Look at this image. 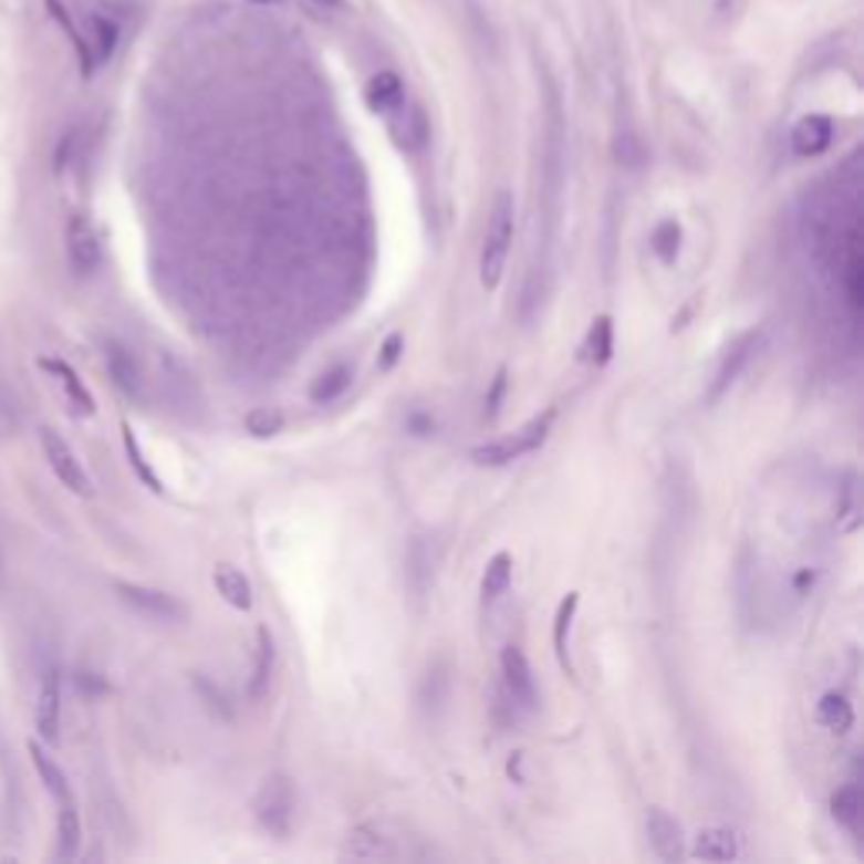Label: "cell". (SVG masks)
<instances>
[{
    "label": "cell",
    "mask_w": 864,
    "mask_h": 864,
    "mask_svg": "<svg viewBox=\"0 0 864 864\" xmlns=\"http://www.w3.org/2000/svg\"><path fill=\"white\" fill-rule=\"evenodd\" d=\"M554 416H558V413L548 409L544 416L530 419L520 433L473 449V459L480 462V467H507V462H513V459H520V456H527V452H534L538 446H544V439H548V433H551V426H554Z\"/></svg>",
    "instance_id": "obj_2"
},
{
    "label": "cell",
    "mask_w": 864,
    "mask_h": 864,
    "mask_svg": "<svg viewBox=\"0 0 864 864\" xmlns=\"http://www.w3.org/2000/svg\"><path fill=\"white\" fill-rule=\"evenodd\" d=\"M257 821L268 827L271 834H288L291 831V811H294V793L284 777H268L257 793Z\"/></svg>",
    "instance_id": "obj_5"
},
{
    "label": "cell",
    "mask_w": 864,
    "mask_h": 864,
    "mask_svg": "<svg viewBox=\"0 0 864 864\" xmlns=\"http://www.w3.org/2000/svg\"><path fill=\"white\" fill-rule=\"evenodd\" d=\"M38 365L58 382V388L64 392V398H69L72 416H79V419H92V416H95V398H92V392L85 388V382L79 378V372H75L69 362H61V358H38Z\"/></svg>",
    "instance_id": "obj_10"
},
{
    "label": "cell",
    "mask_w": 864,
    "mask_h": 864,
    "mask_svg": "<svg viewBox=\"0 0 864 864\" xmlns=\"http://www.w3.org/2000/svg\"><path fill=\"white\" fill-rule=\"evenodd\" d=\"M271 666H274V638L268 628L257 632V666H253V683H250V696L260 699L263 689L271 683Z\"/></svg>",
    "instance_id": "obj_24"
},
{
    "label": "cell",
    "mask_w": 864,
    "mask_h": 864,
    "mask_svg": "<svg viewBox=\"0 0 864 864\" xmlns=\"http://www.w3.org/2000/svg\"><path fill=\"white\" fill-rule=\"evenodd\" d=\"M214 584H217L220 597L230 608H237V612H250L253 608V587H250L247 574L237 571L233 564H217L214 568Z\"/></svg>",
    "instance_id": "obj_15"
},
{
    "label": "cell",
    "mask_w": 864,
    "mask_h": 864,
    "mask_svg": "<svg viewBox=\"0 0 864 864\" xmlns=\"http://www.w3.org/2000/svg\"><path fill=\"white\" fill-rule=\"evenodd\" d=\"M818 722L827 729V733L844 737L854 726V706L847 702L844 693H824L821 702H818Z\"/></svg>",
    "instance_id": "obj_18"
},
{
    "label": "cell",
    "mask_w": 864,
    "mask_h": 864,
    "mask_svg": "<svg viewBox=\"0 0 864 864\" xmlns=\"http://www.w3.org/2000/svg\"><path fill=\"white\" fill-rule=\"evenodd\" d=\"M831 808H834V821H837V824H844L847 831H854V827L861 824V811H864V801H861V787H857V783H847V787H841V790L834 793Z\"/></svg>",
    "instance_id": "obj_26"
},
{
    "label": "cell",
    "mask_w": 864,
    "mask_h": 864,
    "mask_svg": "<svg viewBox=\"0 0 864 864\" xmlns=\"http://www.w3.org/2000/svg\"><path fill=\"white\" fill-rule=\"evenodd\" d=\"M503 392H507V372L500 368L497 378H493V388H490V395H487V416H490V419H497V413H500Z\"/></svg>",
    "instance_id": "obj_30"
},
{
    "label": "cell",
    "mask_w": 864,
    "mask_h": 864,
    "mask_svg": "<svg viewBox=\"0 0 864 864\" xmlns=\"http://www.w3.org/2000/svg\"><path fill=\"white\" fill-rule=\"evenodd\" d=\"M510 577H513V561H510V554H503V551L493 554L490 564H487V571H483V581H480V594H483L487 605H493L497 597L507 594Z\"/></svg>",
    "instance_id": "obj_21"
},
{
    "label": "cell",
    "mask_w": 864,
    "mask_h": 864,
    "mask_svg": "<svg viewBox=\"0 0 864 864\" xmlns=\"http://www.w3.org/2000/svg\"><path fill=\"white\" fill-rule=\"evenodd\" d=\"M115 591H118V597L125 605H132L136 612H143V615H149L156 622H179L186 615V608L166 591H156V587H146V584H132V581H115Z\"/></svg>",
    "instance_id": "obj_6"
},
{
    "label": "cell",
    "mask_w": 864,
    "mask_h": 864,
    "mask_svg": "<svg viewBox=\"0 0 864 864\" xmlns=\"http://www.w3.org/2000/svg\"><path fill=\"white\" fill-rule=\"evenodd\" d=\"M612 352H615V327H612V318L602 314V318H594V324L587 331V339L581 345V358L591 362L594 368H602L612 362Z\"/></svg>",
    "instance_id": "obj_17"
},
{
    "label": "cell",
    "mask_w": 864,
    "mask_h": 864,
    "mask_svg": "<svg viewBox=\"0 0 864 864\" xmlns=\"http://www.w3.org/2000/svg\"><path fill=\"white\" fill-rule=\"evenodd\" d=\"M64 240H69V260H72V271L79 278H89L98 271L102 263V240H98V230L92 227L89 217H72L69 223V233H64Z\"/></svg>",
    "instance_id": "obj_7"
},
{
    "label": "cell",
    "mask_w": 864,
    "mask_h": 864,
    "mask_svg": "<svg viewBox=\"0 0 864 864\" xmlns=\"http://www.w3.org/2000/svg\"><path fill=\"white\" fill-rule=\"evenodd\" d=\"M122 443H125V456H128V467L136 470V477L153 490V493H163V483H159V477H156V470L149 467V459L143 456V446H139V439H136V433H132V426L128 423H122Z\"/></svg>",
    "instance_id": "obj_23"
},
{
    "label": "cell",
    "mask_w": 864,
    "mask_h": 864,
    "mask_svg": "<svg viewBox=\"0 0 864 864\" xmlns=\"http://www.w3.org/2000/svg\"><path fill=\"white\" fill-rule=\"evenodd\" d=\"M834 139V125L827 115H804L790 132V146L797 156H821Z\"/></svg>",
    "instance_id": "obj_12"
},
{
    "label": "cell",
    "mask_w": 864,
    "mask_h": 864,
    "mask_svg": "<svg viewBox=\"0 0 864 864\" xmlns=\"http://www.w3.org/2000/svg\"><path fill=\"white\" fill-rule=\"evenodd\" d=\"M28 753H31V760H34V770H38V777H41V783L48 787V793L54 797V801L61 804V801H72V787H69V777H64V770L54 763V757L38 743V740H31L28 743Z\"/></svg>",
    "instance_id": "obj_16"
},
{
    "label": "cell",
    "mask_w": 864,
    "mask_h": 864,
    "mask_svg": "<svg viewBox=\"0 0 864 864\" xmlns=\"http://www.w3.org/2000/svg\"><path fill=\"white\" fill-rule=\"evenodd\" d=\"M321 4H331V8H339V0H321Z\"/></svg>",
    "instance_id": "obj_33"
},
{
    "label": "cell",
    "mask_w": 864,
    "mask_h": 864,
    "mask_svg": "<svg viewBox=\"0 0 864 864\" xmlns=\"http://www.w3.org/2000/svg\"><path fill=\"white\" fill-rule=\"evenodd\" d=\"M365 98H368V108H372V112H395V108H403L406 89H403V82H398L395 72H382V75H375V79L368 82Z\"/></svg>",
    "instance_id": "obj_19"
},
{
    "label": "cell",
    "mask_w": 864,
    "mask_h": 864,
    "mask_svg": "<svg viewBox=\"0 0 864 864\" xmlns=\"http://www.w3.org/2000/svg\"><path fill=\"white\" fill-rule=\"evenodd\" d=\"M34 729L41 743H58L61 740V676L58 669H48L38 689V702H34Z\"/></svg>",
    "instance_id": "obj_9"
},
{
    "label": "cell",
    "mask_w": 864,
    "mask_h": 864,
    "mask_svg": "<svg viewBox=\"0 0 864 864\" xmlns=\"http://www.w3.org/2000/svg\"><path fill=\"white\" fill-rule=\"evenodd\" d=\"M683 250V227L676 220H662L655 230H652V253L662 260V263H676Z\"/></svg>",
    "instance_id": "obj_27"
},
{
    "label": "cell",
    "mask_w": 864,
    "mask_h": 864,
    "mask_svg": "<svg viewBox=\"0 0 864 864\" xmlns=\"http://www.w3.org/2000/svg\"><path fill=\"white\" fill-rule=\"evenodd\" d=\"M348 385H352V368H348V365H339V368L324 372V375L311 385V398H314L318 406H327V403H335V398H342Z\"/></svg>",
    "instance_id": "obj_25"
},
{
    "label": "cell",
    "mask_w": 864,
    "mask_h": 864,
    "mask_svg": "<svg viewBox=\"0 0 864 864\" xmlns=\"http://www.w3.org/2000/svg\"><path fill=\"white\" fill-rule=\"evenodd\" d=\"M82 847V821H79V811H75V801H61V811H58V857H75Z\"/></svg>",
    "instance_id": "obj_20"
},
{
    "label": "cell",
    "mask_w": 864,
    "mask_h": 864,
    "mask_svg": "<svg viewBox=\"0 0 864 864\" xmlns=\"http://www.w3.org/2000/svg\"><path fill=\"white\" fill-rule=\"evenodd\" d=\"M243 426H247L250 436L268 439V436H278V433L284 429V416H281L278 409H250L247 419H243Z\"/></svg>",
    "instance_id": "obj_28"
},
{
    "label": "cell",
    "mask_w": 864,
    "mask_h": 864,
    "mask_svg": "<svg viewBox=\"0 0 864 864\" xmlns=\"http://www.w3.org/2000/svg\"><path fill=\"white\" fill-rule=\"evenodd\" d=\"M645 831H648V844L662 861H683L686 857V837H683V824L666 811V808H648L645 814Z\"/></svg>",
    "instance_id": "obj_8"
},
{
    "label": "cell",
    "mask_w": 864,
    "mask_h": 864,
    "mask_svg": "<svg viewBox=\"0 0 864 864\" xmlns=\"http://www.w3.org/2000/svg\"><path fill=\"white\" fill-rule=\"evenodd\" d=\"M105 365H108L112 382H115L125 395L136 398V395L143 392V372H139L136 358H132V352H128L125 345L105 342Z\"/></svg>",
    "instance_id": "obj_13"
},
{
    "label": "cell",
    "mask_w": 864,
    "mask_h": 864,
    "mask_svg": "<svg viewBox=\"0 0 864 864\" xmlns=\"http://www.w3.org/2000/svg\"><path fill=\"white\" fill-rule=\"evenodd\" d=\"M403 348H406V339L398 335V331H392V335L385 339L382 345V355H378V368H392L398 358H403Z\"/></svg>",
    "instance_id": "obj_29"
},
{
    "label": "cell",
    "mask_w": 864,
    "mask_h": 864,
    "mask_svg": "<svg viewBox=\"0 0 864 864\" xmlns=\"http://www.w3.org/2000/svg\"><path fill=\"white\" fill-rule=\"evenodd\" d=\"M760 339H763V331L753 327V331H747V335H743L733 348L726 352V358L719 362V372H716V378H712V385H709V403H719L722 392L740 378V372H743V365L753 358Z\"/></svg>",
    "instance_id": "obj_11"
},
{
    "label": "cell",
    "mask_w": 864,
    "mask_h": 864,
    "mask_svg": "<svg viewBox=\"0 0 864 864\" xmlns=\"http://www.w3.org/2000/svg\"><path fill=\"white\" fill-rule=\"evenodd\" d=\"M581 605V594L571 591L564 602L558 605V615H554V652L561 658V666L571 673V655H568V635H571V625H574V612Z\"/></svg>",
    "instance_id": "obj_22"
},
{
    "label": "cell",
    "mask_w": 864,
    "mask_h": 864,
    "mask_svg": "<svg viewBox=\"0 0 864 864\" xmlns=\"http://www.w3.org/2000/svg\"><path fill=\"white\" fill-rule=\"evenodd\" d=\"M41 449H44V459L51 473L61 480V487H69L75 497H92L95 487L82 467V459L75 456V449L69 446V439H61V433L54 426H41Z\"/></svg>",
    "instance_id": "obj_3"
},
{
    "label": "cell",
    "mask_w": 864,
    "mask_h": 864,
    "mask_svg": "<svg viewBox=\"0 0 864 864\" xmlns=\"http://www.w3.org/2000/svg\"><path fill=\"white\" fill-rule=\"evenodd\" d=\"M513 243V196L497 192L487 237H483V253H480V281L487 291H497L507 271V253Z\"/></svg>",
    "instance_id": "obj_1"
},
{
    "label": "cell",
    "mask_w": 864,
    "mask_h": 864,
    "mask_svg": "<svg viewBox=\"0 0 864 864\" xmlns=\"http://www.w3.org/2000/svg\"><path fill=\"white\" fill-rule=\"evenodd\" d=\"M253 4H278V0H253Z\"/></svg>",
    "instance_id": "obj_32"
},
{
    "label": "cell",
    "mask_w": 864,
    "mask_h": 864,
    "mask_svg": "<svg viewBox=\"0 0 864 864\" xmlns=\"http://www.w3.org/2000/svg\"><path fill=\"white\" fill-rule=\"evenodd\" d=\"M693 857H699V861H737L740 857V837L729 827H702L696 834Z\"/></svg>",
    "instance_id": "obj_14"
},
{
    "label": "cell",
    "mask_w": 864,
    "mask_h": 864,
    "mask_svg": "<svg viewBox=\"0 0 864 864\" xmlns=\"http://www.w3.org/2000/svg\"><path fill=\"white\" fill-rule=\"evenodd\" d=\"M409 429H416L419 436H426V433H433V419H426V416H413V419H409Z\"/></svg>",
    "instance_id": "obj_31"
},
{
    "label": "cell",
    "mask_w": 864,
    "mask_h": 864,
    "mask_svg": "<svg viewBox=\"0 0 864 864\" xmlns=\"http://www.w3.org/2000/svg\"><path fill=\"white\" fill-rule=\"evenodd\" d=\"M500 676H503V693H507L510 706H520L523 712L538 709V683H534V673H530V662H527L523 648H517V645L503 648Z\"/></svg>",
    "instance_id": "obj_4"
}]
</instances>
